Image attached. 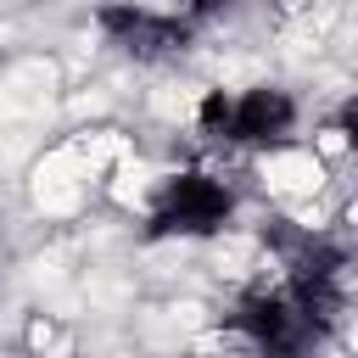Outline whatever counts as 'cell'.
Returning <instances> with one entry per match:
<instances>
[{
  "label": "cell",
  "instance_id": "4",
  "mask_svg": "<svg viewBox=\"0 0 358 358\" xmlns=\"http://www.w3.org/2000/svg\"><path fill=\"white\" fill-rule=\"evenodd\" d=\"M291 123H296L291 95L257 84V90H246V95L235 101V112H229V140H241V145H268V140H285Z\"/></svg>",
  "mask_w": 358,
  "mask_h": 358
},
{
  "label": "cell",
  "instance_id": "5",
  "mask_svg": "<svg viewBox=\"0 0 358 358\" xmlns=\"http://www.w3.org/2000/svg\"><path fill=\"white\" fill-rule=\"evenodd\" d=\"M229 112H235V101H229L224 90H213V95L201 101V129L218 134V140H229Z\"/></svg>",
  "mask_w": 358,
  "mask_h": 358
},
{
  "label": "cell",
  "instance_id": "3",
  "mask_svg": "<svg viewBox=\"0 0 358 358\" xmlns=\"http://www.w3.org/2000/svg\"><path fill=\"white\" fill-rule=\"evenodd\" d=\"M101 28L117 50L140 56V62H162V56H179L190 45V22L179 17H157L145 6H106L101 11Z\"/></svg>",
  "mask_w": 358,
  "mask_h": 358
},
{
  "label": "cell",
  "instance_id": "6",
  "mask_svg": "<svg viewBox=\"0 0 358 358\" xmlns=\"http://www.w3.org/2000/svg\"><path fill=\"white\" fill-rule=\"evenodd\" d=\"M341 134L358 145V101H347V106H341Z\"/></svg>",
  "mask_w": 358,
  "mask_h": 358
},
{
  "label": "cell",
  "instance_id": "1",
  "mask_svg": "<svg viewBox=\"0 0 358 358\" xmlns=\"http://www.w3.org/2000/svg\"><path fill=\"white\" fill-rule=\"evenodd\" d=\"M336 319V285H291V291H257L235 308V330L263 358H302Z\"/></svg>",
  "mask_w": 358,
  "mask_h": 358
},
{
  "label": "cell",
  "instance_id": "2",
  "mask_svg": "<svg viewBox=\"0 0 358 358\" xmlns=\"http://www.w3.org/2000/svg\"><path fill=\"white\" fill-rule=\"evenodd\" d=\"M229 190L207 173H173L162 190H157V207H151V235H213L224 218H229Z\"/></svg>",
  "mask_w": 358,
  "mask_h": 358
}]
</instances>
